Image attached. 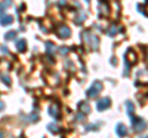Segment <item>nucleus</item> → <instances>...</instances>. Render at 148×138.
I'll list each match as a JSON object with an SVG mask.
<instances>
[{
  "label": "nucleus",
  "mask_w": 148,
  "mask_h": 138,
  "mask_svg": "<svg viewBox=\"0 0 148 138\" xmlns=\"http://www.w3.org/2000/svg\"><path fill=\"white\" fill-rule=\"evenodd\" d=\"M101 90H103V84L96 80V81L92 83V85L86 90V96L88 98H95V96L99 95V93Z\"/></svg>",
  "instance_id": "obj_1"
},
{
  "label": "nucleus",
  "mask_w": 148,
  "mask_h": 138,
  "mask_svg": "<svg viewBox=\"0 0 148 138\" xmlns=\"http://www.w3.org/2000/svg\"><path fill=\"white\" fill-rule=\"evenodd\" d=\"M125 62H126V69L128 70L130 67L133 66L136 62H137V56H136V53L133 52V49H127V52L126 54H125Z\"/></svg>",
  "instance_id": "obj_2"
},
{
  "label": "nucleus",
  "mask_w": 148,
  "mask_h": 138,
  "mask_svg": "<svg viewBox=\"0 0 148 138\" xmlns=\"http://www.w3.org/2000/svg\"><path fill=\"white\" fill-rule=\"evenodd\" d=\"M131 122H132V128H133V131L135 132H141L145 130V127H146V122L143 121V120L141 117H131Z\"/></svg>",
  "instance_id": "obj_3"
},
{
  "label": "nucleus",
  "mask_w": 148,
  "mask_h": 138,
  "mask_svg": "<svg viewBox=\"0 0 148 138\" xmlns=\"http://www.w3.org/2000/svg\"><path fill=\"white\" fill-rule=\"evenodd\" d=\"M56 33H57V36L59 38H68L69 36H71V30L68 29L67 26H64V25H61V26H58V29L56 30Z\"/></svg>",
  "instance_id": "obj_4"
},
{
  "label": "nucleus",
  "mask_w": 148,
  "mask_h": 138,
  "mask_svg": "<svg viewBox=\"0 0 148 138\" xmlns=\"http://www.w3.org/2000/svg\"><path fill=\"white\" fill-rule=\"evenodd\" d=\"M110 105H111V100L109 98H104V99H101L98 105H96V107H98L99 111H103V110H106V109H109L110 107Z\"/></svg>",
  "instance_id": "obj_5"
},
{
  "label": "nucleus",
  "mask_w": 148,
  "mask_h": 138,
  "mask_svg": "<svg viewBox=\"0 0 148 138\" xmlns=\"http://www.w3.org/2000/svg\"><path fill=\"white\" fill-rule=\"evenodd\" d=\"M116 133L120 136V137H123L127 135V128L126 126L123 125V123H119V125L116 126Z\"/></svg>",
  "instance_id": "obj_6"
},
{
  "label": "nucleus",
  "mask_w": 148,
  "mask_h": 138,
  "mask_svg": "<svg viewBox=\"0 0 148 138\" xmlns=\"http://www.w3.org/2000/svg\"><path fill=\"white\" fill-rule=\"evenodd\" d=\"M48 112H49L51 116H53V117H56V118H59V116H61V109H59L58 106H54V105L49 107Z\"/></svg>",
  "instance_id": "obj_7"
},
{
  "label": "nucleus",
  "mask_w": 148,
  "mask_h": 138,
  "mask_svg": "<svg viewBox=\"0 0 148 138\" xmlns=\"http://www.w3.org/2000/svg\"><path fill=\"white\" fill-rule=\"evenodd\" d=\"M12 16L10 15H8V16H3L1 19H0V24H1V26H9L10 24H12Z\"/></svg>",
  "instance_id": "obj_8"
},
{
  "label": "nucleus",
  "mask_w": 148,
  "mask_h": 138,
  "mask_svg": "<svg viewBox=\"0 0 148 138\" xmlns=\"http://www.w3.org/2000/svg\"><path fill=\"white\" fill-rule=\"evenodd\" d=\"M16 47H17V49L20 51V52H25L26 51V41L24 38L17 40L16 41Z\"/></svg>",
  "instance_id": "obj_9"
},
{
  "label": "nucleus",
  "mask_w": 148,
  "mask_h": 138,
  "mask_svg": "<svg viewBox=\"0 0 148 138\" xmlns=\"http://www.w3.org/2000/svg\"><path fill=\"white\" fill-rule=\"evenodd\" d=\"M126 106H127V113L130 115V116H132V112L135 111V107H133V104L131 102V101H126Z\"/></svg>",
  "instance_id": "obj_10"
},
{
  "label": "nucleus",
  "mask_w": 148,
  "mask_h": 138,
  "mask_svg": "<svg viewBox=\"0 0 148 138\" xmlns=\"http://www.w3.org/2000/svg\"><path fill=\"white\" fill-rule=\"evenodd\" d=\"M54 44L52 42H46V51H47V53H52L54 52Z\"/></svg>",
  "instance_id": "obj_11"
},
{
  "label": "nucleus",
  "mask_w": 148,
  "mask_h": 138,
  "mask_svg": "<svg viewBox=\"0 0 148 138\" xmlns=\"http://www.w3.org/2000/svg\"><path fill=\"white\" fill-rule=\"evenodd\" d=\"M47 128H48V131L52 132V133H58V132H59V128L56 126V125H48Z\"/></svg>",
  "instance_id": "obj_12"
},
{
  "label": "nucleus",
  "mask_w": 148,
  "mask_h": 138,
  "mask_svg": "<svg viewBox=\"0 0 148 138\" xmlns=\"http://www.w3.org/2000/svg\"><path fill=\"white\" fill-rule=\"evenodd\" d=\"M15 37H16V32L15 31H10V32H8V33H5V38L6 40H12Z\"/></svg>",
  "instance_id": "obj_13"
},
{
  "label": "nucleus",
  "mask_w": 148,
  "mask_h": 138,
  "mask_svg": "<svg viewBox=\"0 0 148 138\" xmlns=\"http://www.w3.org/2000/svg\"><path fill=\"white\" fill-rule=\"evenodd\" d=\"M80 110H82V111L84 112V113H89V112H90V109H89V106H88V104H85V102L82 104Z\"/></svg>",
  "instance_id": "obj_14"
},
{
  "label": "nucleus",
  "mask_w": 148,
  "mask_h": 138,
  "mask_svg": "<svg viewBox=\"0 0 148 138\" xmlns=\"http://www.w3.org/2000/svg\"><path fill=\"white\" fill-rule=\"evenodd\" d=\"M116 29H115V27H111V30H109L108 31V35L109 36H115V35H116Z\"/></svg>",
  "instance_id": "obj_15"
},
{
  "label": "nucleus",
  "mask_w": 148,
  "mask_h": 138,
  "mask_svg": "<svg viewBox=\"0 0 148 138\" xmlns=\"http://www.w3.org/2000/svg\"><path fill=\"white\" fill-rule=\"evenodd\" d=\"M1 80L4 81V83H6V85H10L11 84V80L10 79H9V77H1Z\"/></svg>",
  "instance_id": "obj_16"
},
{
  "label": "nucleus",
  "mask_w": 148,
  "mask_h": 138,
  "mask_svg": "<svg viewBox=\"0 0 148 138\" xmlns=\"http://www.w3.org/2000/svg\"><path fill=\"white\" fill-rule=\"evenodd\" d=\"M5 9H6V5H4V4H0V16H1L3 14H4Z\"/></svg>",
  "instance_id": "obj_17"
},
{
  "label": "nucleus",
  "mask_w": 148,
  "mask_h": 138,
  "mask_svg": "<svg viewBox=\"0 0 148 138\" xmlns=\"http://www.w3.org/2000/svg\"><path fill=\"white\" fill-rule=\"evenodd\" d=\"M59 52H61V54H67L68 53V49H67V47H61Z\"/></svg>",
  "instance_id": "obj_18"
},
{
  "label": "nucleus",
  "mask_w": 148,
  "mask_h": 138,
  "mask_svg": "<svg viewBox=\"0 0 148 138\" xmlns=\"http://www.w3.org/2000/svg\"><path fill=\"white\" fill-rule=\"evenodd\" d=\"M4 106H5V105H4V102H3V101H0V111H1V110L4 109Z\"/></svg>",
  "instance_id": "obj_19"
},
{
  "label": "nucleus",
  "mask_w": 148,
  "mask_h": 138,
  "mask_svg": "<svg viewBox=\"0 0 148 138\" xmlns=\"http://www.w3.org/2000/svg\"><path fill=\"white\" fill-rule=\"evenodd\" d=\"M85 1H86V3H89V1H90V0H85Z\"/></svg>",
  "instance_id": "obj_20"
}]
</instances>
